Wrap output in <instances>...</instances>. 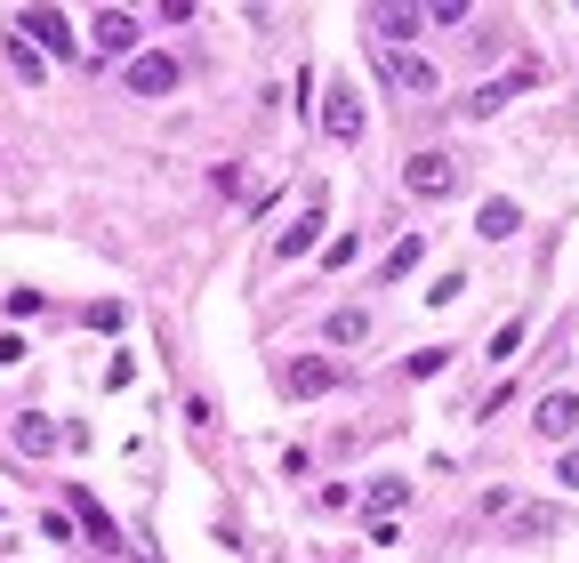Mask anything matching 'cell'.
<instances>
[{
  "instance_id": "6da1fadb",
  "label": "cell",
  "mask_w": 579,
  "mask_h": 563,
  "mask_svg": "<svg viewBox=\"0 0 579 563\" xmlns=\"http://www.w3.org/2000/svg\"><path fill=\"white\" fill-rule=\"evenodd\" d=\"M403 185L419 201H451V194H459V161H451V154H410L403 161Z\"/></svg>"
},
{
  "instance_id": "7a4b0ae2",
  "label": "cell",
  "mask_w": 579,
  "mask_h": 563,
  "mask_svg": "<svg viewBox=\"0 0 579 563\" xmlns=\"http://www.w3.org/2000/svg\"><path fill=\"white\" fill-rule=\"evenodd\" d=\"M121 81H130V97H170L177 81H185V65H177V57H161V49H137Z\"/></svg>"
},
{
  "instance_id": "3957f363",
  "label": "cell",
  "mask_w": 579,
  "mask_h": 563,
  "mask_svg": "<svg viewBox=\"0 0 579 563\" xmlns=\"http://www.w3.org/2000/svg\"><path fill=\"white\" fill-rule=\"evenodd\" d=\"M379 73L395 81L403 97H434V89H443V73H434L427 57H410V49H379Z\"/></svg>"
},
{
  "instance_id": "277c9868",
  "label": "cell",
  "mask_w": 579,
  "mask_h": 563,
  "mask_svg": "<svg viewBox=\"0 0 579 563\" xmlns=\"http://www.w3.org/2000/svg\"><path fill=\"white\" fill-rule=\"evenodd\" d=\"M16 33H25L33 49H49V57H73V25H65V9H16Z\"/></svg>"
},
{
  "instance_id": "5b68a950",
  "label": "cell",
  "mask_w": 579,
  "mask_h": 563,
  "mask_svg": "<svg viewBox=\"0 0 579 563\" xmlns=\"http://www.w3.org/2000/svg\"><path fill=\"white\" fill-rule=\"evenodd\" d=\"M9 443L25 451V458H49L57 443H65V427L49 419V411H16V427H9Z\"/></svg>"
},
{
  "instance_id": "8992f818",
  "label": "cell",
  "mask_w": 579,
  "mask_h": 563,
  "mask_svg": "<svg viewBox=\"0 0 579 563\" xmlns=\"http://www.w3.org/2000/svg\"><path fill=\"white\" fill-rule=\"evenodd\" d=\"M282 387L298 394V403H306V394H330V387H338V363H322V354H298V363H282Z\"/></svg>"
},
{
  "instance_id": "52a82bcc",
  "label": "cell",
  "mask_w": 579,
  "mask_h": 563,
  "mask_svg": "<svg viewBox=\"0 0 579 563\" xmlns=\"http://www.w3.org/2000/svg\"><path fill=\"white\" fill-rule=\"evenodd\" d=\"M89 33H97V49H106V57H137V16L130 9H97Z\"/></svg>"
},
{
  "instance_id": "ba28073f",
  "label": "cell",
  "mask_w": 579,
  "mask_h": 563,
  "mask_svg": "<svg viewBox=\"0 0 579 563\" xmlns=\"http://www.w3.org/2000/svg\"><path fill=\"white\" fill-rule=\"evenodd\" d=\"M322 130L338 137V145H355V137H362V97H355V89H330V97H322Z\"/></svg>"
},
{
  "instance_id": "9c48e42d",
  "label": "cell",
  "mask_w": 579,
  "mask_h": 563,
  "mask_svg": "<svg viewBox=\"0 0 579 563\" xmlns=\"http://www.w3.org/2000/svg\"><path fill=\"white\" fill-rule=\"evenodd\" d=\"M531 81H540V73H531V65H515L507 81H483V89H475V97H467V113H475V121H483V113H500V106H507V97H523V89H531Z\"/></svg>"
},
{
  "instance_id": "30bf717a",
  "label": "cell",
  "mask_w": 579,
  "mask_h": 563,
  "mask_svg": "<svg viewBox=\"0 0 579 563\" xmlns=\"http://www.w3.org/2000/svg\"><path fill=\"white\" fill-rule=\"evenodd\" d=\"M531 427H540L547 443H564V435L579 427V394H540V411H531Z\"/></svg>"
},
{
  "instance_id": "8fae6325",
  "label": "cell",
  "mask_w": 579,
  "mask_h": 563,
  "mask_svg": "<svg viewBox=\"0 0 579 563\" xmlns=\"http://www.w3.org/2000/svg\"><path fill=\"white\" fill-rule=\"evenodd\" d=\"M315 234H322V194H306V218H298V225H282L274 258H306V249H315Z\"/></svg>"
},
{
  "instance_id": "7c38bea8",
  "label": "cell",
  "mask_w": 579,
  "mask_h": 563,
  "mask_svg": "<svg viewBox=\"0 0 579 563\" xmlns=\"http://www.w3.org/2000/svg\"><path fill=\"white\" fill-rule=\"evenodd\" d=\"M419 25H427V9H370V33H379V49H403Z\"/></svg>"
},
{
  "instance_id": "4fadbf2b",
  "label": "cell",
  "mask_w": 579,
  "mask_h": 563,
  "mask_svg": "<svg viewBox=\"0 0 579 563\" xmlns=\"http://www.w3.org/2000/svg\"><path fill=\"white\" fill-rule=\"evenodd\" d=\"M555 531H564V515H555V507H515L507 515V539H555Z\"/></svg>"
},
{
  "instance_id": "5bb4252c",
  "label": "cell",
  "mask_w": 579,
  "mask_h": 563,
  "mask_svg": "<svg viewBox=\"0 0 579 563\" xmlns=\"http://www.w3.org/2000/svg\"><path fill=\"white\" fill-rule=\"evenodd\" d=\"M73 515H81V531H89V539H97V548H121V531H113V515H106V507H97V499H89V491H73Z\"/></svg>"
},
{
  "instance_id": "9a60e30c",
  "label": "cell",
  "mask_w": 579,
  "mask_h": 563,
  "mask_svg": "<svg viewBox=\"0 0 579 563\" xmlns=\"http://www.w3.org/2000/svg\"><path fill=\"white\" fill-rule=\"evenodd\" d=\"M515 225H523V210H515V201H483V218H475V234H483V242H507Z\"/></svg>"
},
{
  "instance_id": "2e32d148",
  "label": "cell",
  "mask_w": 579,
  "mask_h": 563,
  "mask_svg": "<svg viewBox=\"0 0 579 563\" xmlns=\"http://www.w3.org/2000/svg\"><path fill=\"white\" fill-rule=\"evenodd\" d=\"M419 258H427V242H419V234H403V242H395V249L379 258V282H403V274H410Z\"/></svg>"
},
{
  "instance_id": "e0dca14e",
  "label": "cell",
  "mask_w": 579,
  "mask_h": 563,
  "mask_svg": "<svg viewBox=\"0 0 579 563\" xmlns=\"http://www.w3.org/2000/svg\"><path fill=\"white\" fill-rule=\"evenodd\" d=\"M370 339V315L362 306H338V315H330V346H362Z\"/></svg>"
},
{
  "instance_id": "ac0fdd59",
  "label": "cell",
  "mask_w": 579,
  "mask_h": 563,
  "mask_svg": "<svg viewBox=\"0 0 579 563\" xmlns=\"http://www.w3.org/2000/svg\"><path fill=\"white\" fill-rule=\"evenodd\" d=\"M9 65H16V81H40V73H49V65H40V49H33L25 33H9Z\"/></svg>"
},
{
  "instance_id": "d6986e66",
  "label": "cell",
  "mask_w": 579,
  "mask_h": 563,
  "mask_svg": "<svg viewBox=\"0 0 579 563\" xmlns=\"http://www.w3.org/2000/svg\"><path fill=\"white\" fill-rule=\"evenodd\" d=\"M443 363H451V346H419V354H410V379H434Z\"/></svg>"
},
{
  "instance_id": "ffe728a7",
  "label": "cell",
  "mask_w": 579,
  "mask_h": 563,
  "mask_svg": "<svg viewBox=\"0 0 579 563\" xmlns=\"http://www.w3.org/2000/svg\"><path fill=\"white\" fill-rule=\"evenodd\" d=\"M523 330H531L523 315H515V322H500V339H491V354H515V346H523Z\"/></svg>"
},
{
  "instance_id": "44dd1931",
  "label": "cell",
  "mask_w": 579,
  "mask_h": 563,
  "mask_svg": "<svg viewBox=\"0 0 579 563\" xmlns=\"http://www.w3.org/2000/svg\"><path fill=\"white\" fill-rule=\"evenodd\" d=\"M555 484H564V491H579V451H564V458H555Z\"/></svg>"
}]
</instances>
